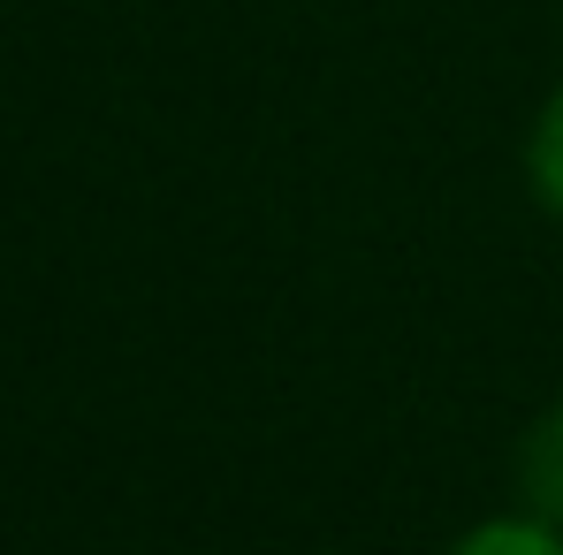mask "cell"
Instances as JSON below:
<instances>
[{
	"instance_id": "3957f363",
	"label": "cell",
	"mask_w": 563,
	"mask_h": 555,
	"mask_svg": "<svg viewBox=\"0 0 563 555\" xmlns=\"http://www.w3.org/2000/svg\"><path fill=\"white\" fill-rule=\"evenodd\" d=\"M450 555H563V525H549V518H487V525H472L465 541Z\"/></svg>"
},
{
	"instance_id": "7a4b0ae2",
	"label": "cell",
	"mask_w": 563,
	"mask_h": 555,
	"mask_svg": "<svg viewBox=\"0 0 563 555\" xmlns=\"http://www.w3.org/2000/svg\"><path fill=\"white\" fill-rule=\"evenodd\" d=\"M526 184H533V198L563 221V85L549 92V107L533 114V137H526Z\"/></svg>"
},
{
	"instance_id": "6da1fadb",
	"label": "cell",
	"mask_w": 563,
	"mask_h": 555,
	"mask_svg": "<svg viewBox=\"0 0 563 555\" xmlns=\"http://www.w3.org/2000/svg\"><path fill=\"white\" fill-rule=\"evenodd\" d=\"M518 495H526L533 518L563 525V403L541 411L526 426V442H518Z\"/></svg>"
}]
</instances>
